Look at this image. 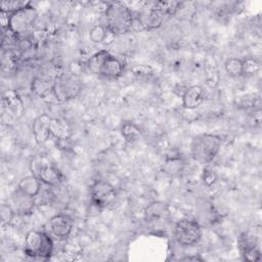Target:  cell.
I'll use <instances>...</instances> for the list:
<instances>
[{
  "mask_svg": "<svg viewBox=\"0 0 262 262\" xmlns=\"http://www.w3.org/2000/svg\"><path fill=\"white\" fill-rule=\"evenodd\" d=\"M8 203L12 207L14 213L20 216L32 214L36 205V201L34 196H31L23 192L17 187L11 193L10 200Z\"/></svg>",
  "mask_w": 262,
  "mask_h": 262,
  "instance_id": "11",
  "label": "cell"
},
{
  "mask_svg": "<svg viewBox=\"0 0 262 262\" xmlns=\"http://www.w3.org/2000/svg\"><path fill=\"white\" fill-rule=\"evenodd\" d=\"M90 196L97 208L103 209L113 205L117 198V190L110 182L97 180L90 186Z\"/></svg>",
  "mask_w": 262,
  "mask_h": 262,
  "instance_id": "9",
  "label": "cell"
},
{
  "mask_svg": "<svg viewBox=\"0 0 262 262\" xmlns=\"http://www.w3.org/2000/svg\"><path fill=\"white\" fill-rule=\"evenodd\" d=\"M244 60V75L245 74H254L260 69V63L256 59L246 58Z\"/></svg>",
  "mask_w": 262,
  "mask_h": 262,
  "instance_id": "26",
  "label": "cell"
},
{
  "mask_svg": "<svg viewBox=\"0 0 262 262\" xmlns=\"http://www.w3.org/2000/svg\"><path fill=\"white\" fill-rule=\"evenodd\" d=\"M239 248L242 251V254L244 256V259L247 261H259L261 258L260 250L257 245V243L248 236L247 234H244L241 237L239 241Z\"/></svg>",
  "mask_w": 262,
  "mask_h": 262,
  "instance_id": "14",
  "label": "cell"
},
{
  "mask_svg": "<svg viewBox=\"0 0 262 262\" xmlns=\"http://www.w3.org/2000/svg\"><path fill=\"white\" fill-rule=\"evenodd\" d=\"M28 5H30V2H28V1L27 2L26 1H16V0L2 1L1 5H0V10H1V12L10 14V13H13Z\"/></svg>",
  "mask_w": 262,
  "mask_h": 262,
  "instance_id": "23",
  "label": "cell"
},
{
  "mask_svg": "<svg viewBox=\"0 0 262 262\" xmlns=\"http://www.w3.org/2000/svg\"><path fill=\"white\" fill-rule=\"evenodd\" d=\"M83 87L82 80L73 73H62L54 78L53 95L59 102L76 98Z\"/></svg>",
  "mask_w": 262,
  "mask_h": 262,
  "instance_id": "6",
  "label": "cell"
},
{
  "mask_svg": "<svg viewBox=\"0 0 262 262\" xmlns=\"http://www.w3.org/2000/svg\"><path fill=\"white\" fill-rule=\"evenodd\" d=\"M106 28L102 25H96L89 31V38L93 43H101L106 37Z\"/></svg>",
  "mask_w": 262,
  "mask_h": 262,
  "instance_id": "24",
  "label": "cell"
},
{
  "mask_svg": "<svg viewBox=\"0 0 262 262\" xmlns=\"http://www.w3.org/2000/svg\"><path fill=\"white\" fill-rule=\"evenodd\" d=\"M204 90L199 85L188 87L182 95V106L186 110H195L204 101Z\"/></svg>",
  "mask_w": 262,
  "mask_h": 262,
  "instance_id": "13",
  "label": "cell"
},
{
  "mask_svg": "<svg viewBox=\"0 0 262 262\" xmlns=\"http://www.w3.org/2000/svg\"><path fill=\"white\" fill-rule=\"evenodd\" d=\"M15 213L12 209V207L8 204H2L1 208H0V217H1V225L2 226H5V225H8L13 217H14Z\"/></svg>",
  "mask_w": 262,
  "mask_h": 262,
  "instance_id": "25",
  "label": "cell"
},
{
  "mask_svg": "<svg viewBox=\"0 0 262 262\" xmlns=\"http://www.w3.org/2000/svg\"><path fill=\"white\" fill-rule=\"evenodd\" d=\"M105 28L114 35L128 33L134 24V17L131 10L123 3H111L104 12Z\"/></svg>",
  "mask_w": 262,
  "mask_h": 262,
  "instance_id": "2",
  "label": "cell"
},
{
  "mask_svg": "<svg viewBox=\"0 0 262 262\" xmlns=\"http://www.w3.org/2000/svg\"><path fill=\"white\" fill-rule=\"evenodd\" d=\"M224 70L231 78L244 76V60L237 57H229L224 62Z\"/></svg>",
  "mask_w": 262,
  "mask_h": 262,
  "instance_id": "20",
  "label": "cell"
},
{
  "mask_svg": "<svg viewBox=\"0 0 262 262\" xmlns=\"http://www.w3.org/2000/svg\"><path fill=\"white\" fill-rule=\"evenodd\" d=\"M24 252L33 259L48 260L53 252L52 236L41 230H30L25 237Z\"/></svg>",
  "mask_w": 262,
  "mask_h": 262,
  "instance_id": "4",
  "label": "cell"
},
{
  "mask_svg": "<svg viewBox=\"0 0 262 262\" xmlns=\"http://www.w3.org/2000/svg\"><path fill=\"white\" fill-rule=\"evenodd\" d=\"M174 237L183 247H190L198 244L202 237V227L193 219L183 218L177 221L174 227Z\"/></svg>",
  "mask_w": 262,
  "mask_h": 262,
  "instance_id": "8",
  "label": "cell"
},
{
  "mask_svg": "<svg viewBox=\"0 0 262 262\" xmlns=\"http://www.w3.org/2000/svg\"><path fill=\"white\" fill-rule=\"evenodd\" d=\"M204 181L209 185V184H212L214 181H215V175L213 173V171H209V170H206L204 171Z\"/></svg>",
  "mask_w": 262,
  "mask_h": 262,
  "instance_id": "27",
  "label": "cell"
},
{
  "mask_svg": "<svg viewBox=\"0 0 262 262\" xmlns=\"http://www.w3.org/2000/svg\"><path fill=\"white\" fill-rule=\"evenodd\" d=\"M51 119L52 118L50 116L46 114H42L36 117V119L34 120L32 125V131H33L35 141L38 144H43L51 136V132H50Z\"/></svg>",
  "mask_w": 262,
  "mask_h": 262,
  "instance_id": "12",
  "label": "cell"
},
{
  "mask_svg": "<svg viewBox=\"0 0 262 262\" xmlns=\"http://www.w3.org/2000/svg\"><path fill=\"white\" fill-rule=\"evenodd\" d=\"M184 168V163L179 157L167 158L163 164V171L169 176H178Z\"/></svg>",
  "mask_w": 262,
  "mask_h": 262,
  "instance_id": "21",
  "label": "cell"
},
{
  "mask_svg": "<svg viewBox=\"0 0 262 262\" xmlns=\"http://www.w3.org/2000/svg\"><path fill=\"white\" fill-rule=\"evenodd\" d=\"M73 227V219L64 213H59L52 216L47 223L48 233L56 239H66L69 237Z\"/></svg>",
  "mask_w": 262,
  "mask_h": 262,
  "instance_id": "10",
  "label": "cell"
},
{
  "mask_svg": "<svg viewBox=\"0 0 262 262\" xmlns=\"http://www.w3.org/2000/svg\"><path fill=\"white\" fill-rule=\"evenodd\" d=\"M169 207L166 203L155 201L150 203L144 210V216L146 220L149 221H158L167 219L169 217Z\"/></svg>",
  "mask_w": 262,
  "mask_h": 262,
  "instance_id": "15",
  "label": "cell"
},
{
  "mask_svg": "<svg viewBox=\"0 0 262 262\" xmlns=\"http://www.w3.org/2000/svg\"><path fill=\"white\" fill-rule=\"evenodd\" d=\"M37 10L30 4L21 9L8 14L7 30L14 36H20L28 33L37 19Z\"/></svg>",
  "mask_w": 262,
  "mask_h": 262,
  "instance_id": "7",
  "label": "cell"
},
{
  "mask_svg": "<svg viewBox=\"0 0 262 262\" xmlns=\"http://www.w3.org/2000/svg\"><path fill=\"white\" fill-rule=\"evenodd\" d=\"M3 105L8 108V112L15 116H20L24 111V103L18 94L12 90H8L3 96Z\"/></svg>",
  "mask_w": 262,
  "mask_h": 262,
  "instance_id": "18",
  "label": "cell"
},
{
  "mask_svg": "<svg viewBox=\"0 0 262 262\" xmlns=\"http://www.w3.org/2000/svg\"><path fill=\"white\" fill-rule=\"evenodd\" d=\"M30 170L33 175L47 186L55 187L63 181V175L60 170L44 156L33 158L30 162Z\"/></svg>",
  "mask_w": 262,
  "mask_h": 262,
  "instance_id": "5",
  "label": "cell"
},
{
  "mask_svg": "<svg viewBox=\"0 0 262 262\" xmlns=\"http://www.w3.org/2000/svg\"><path fill=\"white\" fill-rule=\"evenodd\" d=\"M42 184L41 180L32 174L21 178L17 184V188L23 192L36 198L41 191Z\"/></svg>",
  "mask_w": 262,
  "mask_h": 262,
  "instance_id": "16",
  "label": "cell"
},
{
  "mask_svg": "<svg viewBox=\"0 0 262 262\" xmlns=\"http://www.w3.org/2000/svg\"><path fill=\"white\" fill-rule=\"evenodd\" d=\"M87 68L94 75L116 80L123 75L125 64L120 58L111 54L107 50L102 49L88 58Z\"/></svg>",
  "mask_w": 262,
  "mask_h": 262,
  "instance_id": "1",
  "label": "cell"
},
{
  "mask_svg": "<svg viewBox=\"0 0 262 262\" xmlns=\"http://www.w3.org/2000/svg\"><path fill=\"white\" fill-rule=\"evenodd\" d=\"M50 132H51V136L59 140H64L70 137L71 129L69 124L66 121L61 119L52 118L50 123Z\"/></svg>",
  "mask_w": 262,
  "mask_h": 262,
  "instance_id": "19",
  "label": "cell"
},
{
  "mask_svg": "<svg viewBox=\"0 0 262 262\" xmlns=\"http://www.w3.org/2000/svg\"><path fill=\"white\" fill-rule=\"evenodd\" d=\"M122 136L129 143H133L138 141L141 138L140 129L132 122H125L121 127Z\"/></svg>",
  "mask_w": 262,
  "mask_h": 262,
  "instance_id": "22",
  "label": "cell"
},
{
  "mask_svg": "<svg viewBox=\"0 0 262 262\" xmlns=\"http://www.w3.org/2000/svg\"><path fill=\"white\" fill-rule=\"evenodd\" d=\"M54 79H47L43 77H36L32 81V91L39 97L45 98L50 93L53 94Z\"/></svg>",
  "mask_w": 262,
  "mask_h": 262,
  "instance_id": "17",
  "label": "cell"
},
{
  "mask_svg": "<svg viewBox=\"0 0 262 262\" xmlns=\"http://www.w3.org/2000/svg\"><path fill=\"white\" fill-rule=\"evenodd\" d=\"M222 138L216 134L204 133L193 137L190 143L192 158L203 164L210 163L220 151Z\"/></svg>",
  "mask_w": 262,
  "mask_h": 262,
  "instance_id": "3",
  "label": "cell"
}]
</instances>
